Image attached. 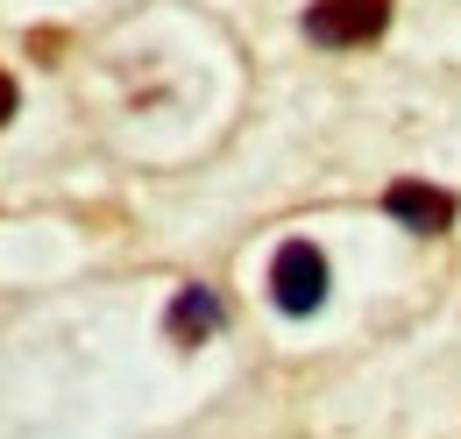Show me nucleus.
Masks as SVG:
<instances>
[{"label": "nucleus", "instance_id": "1", "mask_svg": "<svg viewBox=\"0 0 461 439\" xmlns=\"http://www.w3.org/2000/svg\"><path fill=\"white\" fill-rule=\"evenodd\" d=\"M391 22V0H312L305 7V36L320 50H355V43H376Z\"/></svg>", "mask_w": 461, "mask_h": 439}, {"label": "nucleus", "instance_id": "2", "mask_svg": "<svg viewBox=\"0 0 461 439\" xmlns=\"http://www.w3.org/2000/svg\"><path fill=\"white\" fill-rule=\"evenodd\" d=\"M270 298H277V312H291V319L320 312V298H327V255L312 241H285L277 263H270Z\"/></svg>", "mask_w": 461, "mask_h": 439}, {"label": "nucleus", "instance_id": "3", "mask_svg": "<svg viewBox=\"0 0 461 439\" xmlns=\"http://www.w3.org/2000/svg\"><path fill=\"white\" fill-rule=\"evenodd\" d=\"M384 213L404 220L411 234H447L455 227V192H440V184H419V177H398L391 192H384Z\"/></svg>", "mask_w": 461, "mask_h": 439}, {"label": "nucleus", "instance_id": "4", "mask_svg": "<svg viewBox=\"0 0 461 439\" xmlns=\"http://www.w3.org/2000/svg\"><path fill=\"white\" fill-rule=\"evenodd\" d=\"M221 319H228V312H221V298H213L206 283H185L164 327H171V340H185V347H192V340H213V333H221Z\"/></svg>", "mask_w": 461, "mask_h": 439}, {"label": "nucleus", "instance_id": "5", "mask_svg": "<svg viewBox=\"0 0 461 439\" xmlns=\"http://www.w3.org/2000/svg\"><path fill=\"white\" fill-rule=\"evenodd\" d=\"M7 121H14V78L0 71V128H7Z\"/></svg>", "mask_w": 461, "mask_h": 439}]
</instances>
